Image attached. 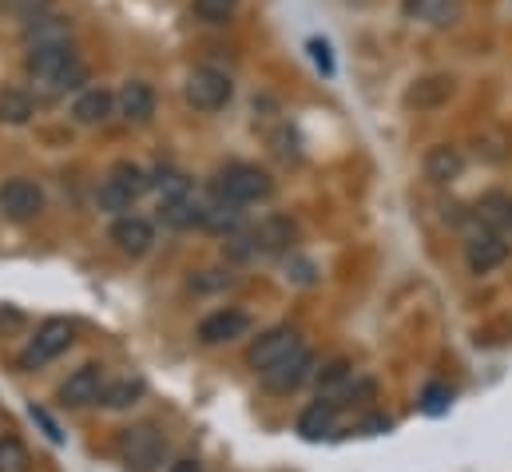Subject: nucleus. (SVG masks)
Here are the masks:
<instances>
[{"instance_id":"4","label":"nucleus","mask_w":512,"mask_h":472,"mask_svg":"<svg viewBox=\"0 0 512 472\" xmlns=\"http://www.w3.org/2000/svg\"><path fill=\"white\" fill-rule=\"evenodd\" d=\"M147 187H151V175H147L139 163L120 159V163L104 175V183H100V207H104V211H128Z\"/></svg>"},{"instance_id":"9","label":"nucleus","mask_w":512,"mask_h":472,"mask_svg":"<svg viewBox=\"0 0 512 472\" xmlns=\"http://www.w3.org/2000/svg\"><path fill=\"white\" fill-rule=\"evenodd\" d=\"M104 369L100 365H80L64 385H60V405L64 409H84V405H100L104 397Z\"/></svg>"},{"instance_id":"18","label":"nucleus","mask_w":512,"mask_h":472,"mask_svg":"<svg viewBox=\"0 0 512 472\" xmlns=\"http://www.w3.org/2000/svg\"><path fill=\"white\" fill-rule=\"evenodd\" d=\"M72 116H76V123H84V127H100V123H108V119L116 116V96L108 88H88V92L76 96Z\"/></svg>"},{"instance_id":"29","label":"nucleus","mask_w":512,"mask_h":472,"mask_svg":"<svg viewBox=\"0 0 512 472\" xmlns=\"http://www.w3.org/2000/svg\"><path fill=\"white\" fill-rule=\"evenodd\" d=\"M0 472H32V453L16 437H0Z\"/></svg>"},{"instance_id":"16","label":"nucleus","mask_w":512,"mask_h":472,"mask_svg":"<svg viewBox=\"0 0 512 472\" xmlns=\"http://www.w3.org/2000/svg\"><path fill=\"white\" fill-rule=\"evenodd\" d=\"M449 96H453V76L433 72V76H421V80L405 92V104L417 108V112H433V108L449 104Z\"/></svg>"},{"instance_id":"23","label":"nucleus","mask_w":512,"mask_h":472,"mask_svg":"<svg viewBox=\"0 0 512 472\" xmlns=\"http://www.w3.org/2000/svg\"><path fill=\"white\" fill-rule=\"evenodd\" d=\"M318 389H322V397H330V401H338L342 405V397H350V389H354V365L350 361H330L322 373H318Z\"/></svg>"},{"instance_id":"33","label":"nucleus","mask_w":512,"mask_h":472,"mask_svg":"<svg viewBox=\"0 0 512 472\" xmlns=\"http://www.w3.org/2000/svg\"><path fill=\"white\" fill-rule=\"evenodd\" d=\"M32 421H40V425H44V433H48V441H52V445H60V441H64L60 425H56V421H52L44 409H36V405H32Z\"/></svg>"},{"instance_id":"25","label":"nucleus","mask_w":512,"mask_h":472,"mask_svg":"<svg viewBox=\"0 0 512 472\" xmlns=\"http://www.w3.org/2000/svg\"><path fill=\"white\" fill-rule=\"evenodd\" d=\"M32 116H36V108H32V96L28 92H20V88H4L0 92V123L24 127Z\"/></svg>"},{"instance_id":"12","label":"nucleus","mask_w":512,"mask_h":472,"mask_svg":"<svg viewBox=\"0 0 512 472\" xmlns=\"http://www.w3.org/2000/svg\"><path fill=\"white\" fill-rule=\"evenodd\" d=\"M251 334V318L243 310H215L199 322V342L203 346H223V342H235V338H247Z\"/></svg>"},{"instance_id":"30","label":"nucleus","mask_w":512,"mask_h":472,"mask_svg":"<svg viewBox=\"0 0 512 472\" xmlns=\"http://www.w3.org/2000/svg\"><path fill=\"white\" fill-rule=\"evenodd\" d=\"M449 401H453V393H449V385H425V393H421V409L425 413H445L449 409Z\"/></svg>"},{"instance_id":"32","label":"nucleus","mask_w":512,"mask_h":472,"mask_svg":"<svg viewBox=\"0 0 512 472\" xmlns=\"http://www.w3.org/2000/svg\"><path fill=\"white\" fill-rule=\"evenodd\" d=\"M310 52H314V64H318V68L330 76V72H334V60H330V44H326V40H310Z\"/></svg>"},{"instance_id":"3","label":"nucleus","mask_w":512,"mask_h":472,"mask_svg":"<svg viewBox=\"0 0 512 472\" xmlns=\"http://www.w3.org/2000/svg\"><path fill=\"white\" fill-rule=\"evenodd\" d=\"M76 64H80V56H76L72 40L36 44V48H28V56H24V72H28V80H36L40 88H48L52 96H56L60 80H64V76H68Z\"/></svg>"},{"instance_id":"21","label":"nucleus","mask_w":512,"mask_h":472,"mask_svg":"<svg viewBox=\"0 0 512 472\" xmlns=\"http://www.w3.org/2000/svg\"><path fill=\"white\" fill-rule=\"evenodd\" d=\"M334 421H338V401L318 397L310 409H302V417H298V433H302L306 441H322V437L334 429Z\"/></svg>"},{"instance_id":"11","label":"nucleus","mask_w":512,"mask_h":472,"mask_svg":"<svg viewBox=\"0 0 512 472\" xmlns=\"http://www.w3.org/2000/svg\"><path fill=\"white\" fill-rule=\"evenodd\" d=\"M509 254H512V246L505 242L501 231H481V235L465 246V262H469L473 274H493L497 266L509 262Z\"/></svg>"},{"instance_id":"20","label":"nucleus","mask_w":512,"mask_h":472,"mask_svg":"<svg viewBox=\"0 0 512 472\" xmlns=\"http://www.w3.org/2000/svg\"><path fill=\"white\" fill-rule=\"evenodd\" d=\"M461 171H465V155H461L453 143L429 147V155H425V175H429L433 183H453V179H461Z\"/></svg>"},{"instance_id":"22","label":"nucleus","mask_w":512,"mask_h":472,"mask_svg":"<svg viewBox=\"0 0 512 472\" xmlns=\"http://www.w3.org/2000/svg\"><path fill=\"white\" fill-rule=\"evenodd\" d=\"M477 223L485 227V231H509L512 227V195H505V191H489V195H481L477 199Z\"/></svg>"},{"instance_id":"8","label":"nucleus","mask_w":512,"mask_h":472,"mask_svg":"<svg viewBox=\"0 0 512 472\" xmlns=\"http://www.w3.org/2000/svg\"><path fill=\"white\" fill-rule=\"evenodd\" d=\"M0 211L12 223H28V219H36L44 211V191L32 179H8L4 191H0Z\"/></svg>"},{"instance_id":"27","label":"nucleus","mask_w":512,"mask_h":472,"mask_svg":"<svg viewBox=\"0 0 512 472\" xmlns=\"http://www.w3.org/2000/svg\"><path fill=\"white\" fill-rule=\"evenodd\" d=\"M143 377H120V381H112V385H104V405L108 409H131L139 397H143Z\"/></svg>"},{"instance_id":"28","label":"nucleus","mask_w":512,"mask_h":472,"mask_svg":"<svg viewBox=\"0 0 512 472\" xmlns=\"http://www.w3.org/2000/svg\"><path fill=\"white\" fill-rule=\"evenodd\" d=\"M191 12L199 24H227L239 12V0H191Z\"/></svg>"},{"instance_id":"7","label":"nucleus","mask_w":512,"mask_h":472,"mask_svg":"<svg viewBox=\"0 0 512 472\" xmlns=\"http://www.w3.org/2000/svg\"><path fill=\"white\" fill-rule=\"evenodd\" d=\"M310 373H314V354H310L306 346H298L294 354H286L282 361H274L270 369H262V385H266L270 393L286 397V393H294L302 381H310Z\"/></svg>"},{"instance_id":"5","label":"nucleus","mask_w":512,"mask_h":472,"mask_svg":"<svg viewBox=\"0 0 512 472\" xmlns=\"http://www.w3.org/2000/svg\"><path fill=\"white\" fill-rule=\"evenodd\" d=\"M183 96H187V104L195 108V112H219V108H227L231 104V96H235V84H231V76L227 72H219V68H195L191 76H187V84H183Z\"/></svg>"},{"instance_id":"13","label":"nucleus","mask_w":512,"mask_h":472,"mask_svg":"<svg viewBox=\"0 0 512 472\" xmlns=\"http://www.w3.org/2000/svg\"><path fill=\"white\" fill-rule=\"evenodd\" d=\"M116 116H124L128 123H147L155 116V88L147 80H128L116 92Z\"/></svg>"},{"instance_id":"31","label":"nucleus","mask_w":512,"mask_h":472,"mask_svg":"<svg viewBox=\"0 0 512 472\" xmlns=\"http://www.w3.org/2000/svg\"><path fill=\"white\" fill-rule=\"evenodd\" d=\"M16 16H24V20H32V16H40V12H48L52 8V0H4Z\"/></svg>"},{"instance_id":"6","label":"nucleus","mask_w":512,"mask_h":472,"mask_svg":"<svg viewBox=\"0 0 512 472\" xmlns=\"http://www.w3.org/2000/svg\"><path fill=\"white\" fill-rule=\"evenodd\" d=\"M76 342V326L68 322V318H48L40 330H36V338L28 342V350L20 354V369H40V365H48V361H56V357L64 354L68 346Z\"/></svg>"},{"instance_id":"14","label":"nucleus","mask_w":512,"mask_h":472,"mask_svg":"<svg viewBox=\"0 0 512 472\" xmlns=\"http://www.w3.org/2000/svg\"><path fill=\"white\" fill-rule=\"evenodd\" d=\"M112 242H116L128 258H139V254H147V250L155 246V227H151L147 219H139V215H120V219L112 223Z\"/></svg>"},{"instance_id":"2","label":"nucleus","mask_w":512,"mask_h":472,"mask_svg":"<svg viewBox=\"0 0 512 472\" xmlns=\"http://www.w3.org/2000/svg\"><path fill=\"white\" fill-rule=\"evenodd\" d=\"M124 472H155L167 457V437L155 425H131L116 441Z\"/></svg>"},{"instance_id":"19","label":"nucleus","mask_w":512,"mask_h":472,"mask_svg":"<svg viewBox=\"0 0 512 472\" xmlns=\"http://www.w3.org/2000/svg\"><path fill=\"white\" fill-rule=\"evenodd\" d=\"M251 242V250L255 254H278V250H286V246H294V223L290 219H282V215H270V219H262L255 227V235L247 238Z\"/></svg>"},{"instance_id":"10","label":"nucleus","mask_w":512,"mask_h":472,"mask_svg":"<svg viewBox=\"0 0 512 472\" xmlns=\"http://www.w3.org/2000/svg\"><path fill=\"white\" fill-rule=\"evenodd\" d=\"M298 346H302V334H298L294 326H274V330L258 334V342L251 346L247 361H251L258 373H262V369H270L274 361H282L286 354H294Z\"/></svg>"},{"instance_id":"26","label":"nucleus","mask_w":512,"mask_h":472,"mask_svg":"<svg viewBox=\"0 0 512 472\" xmlns=\"http://www.w3.org/2000/svg\"><path fill=\"white\" fill-rule=\"evenodd\" d=\"M159 219L167 227H195V223H203V207L195 203V195H187L175 203H159Z\"/></svg>"},{"instance_id":"1","label":"nucleus","mask_w":512,"mask_h":472,"mask_svg":"<svg viewBox=\"0 0 512 472\" xmlns=\"http://www.w3.org/2000/svg\"><path fill=\"white\" fill-rule=\"evenodd\" d=\"M215 195L219 199H231L239 207H251V203H266L274 195V179L255 167V163H231L215 175Z\"/></svg>"},{"instance_id":"15","label":"nucleus","mask_w":512,"mask_h":472,"mask_svg":"<svg viewBox=\"0 0 512 472\" xmlns=\"http://www.w3.org/2000/svg\"><path fill=\"white\" fill-rule=\"evenodd\" d=\"M405 20L413 24H429V28H445L461 20V0H401Z\"/></svg>"},{"instance_id":"24","label":"nucleus","mask_w":512,"mask_h":472,"mask_svg":"<svg viewBox=\"0 0 512 472\" xmlns=\"http://www.w3.org/2000/svg\"><path fill=\"white\" fill-rule=\"evenodd\" d=\"M151 187L159 195V203H175V199H187L191 195V179L179 171V167H159L151 175Z\"/></svg>"},{"instance_id":"34","label":"nucleus","mask_w":512,"mask_h":472,"mask_svg":"<svg viewBox=\"0 0 512 472\" xmlns=\"http://www.w3.org/2000/svg\"><path fill=\"white\" fill-rule=\"evenodd\" d=\"M167 472H203V469H199V461H175Z\"/></svg>"},{"instance_id":"17","label":"nucleus","mask_w":512,"mask_h":472,"mask_svg":"<svg viewBox=\"0 0 512 472\" xmlns=\"http://www.w3.org/2000/svg\"><path fill=\"white\" fill-rule=\"evenodd\" d=\"M24 44L28 48H36V44H56V40H72V20L68 16H60V12H40V16H32V20H24Z\"/></svg>"}]
</instances>
